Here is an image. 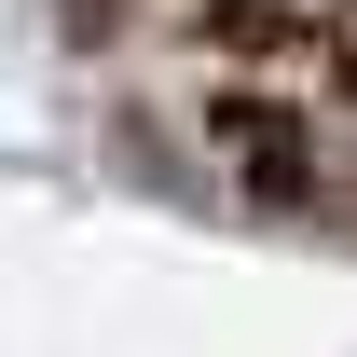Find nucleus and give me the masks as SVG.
Wrapping results in <instances>:
<instances>
[{
    "label": "nucleus",
    "mask_w": 357,
    "mask_h": 357,
    "mask_svg": "<svg viewBox=\"0 0 357 357\" xmlns=\"http://www.w3.org/2000/svg\"><path fill=\"white\" fill-rule=\"evenodd\" d=\"M220 151H234V178L303 192V137H289V110H220Z\"/></svg>",
    "instance_id": "f257e3e1"
}]
</instances>
